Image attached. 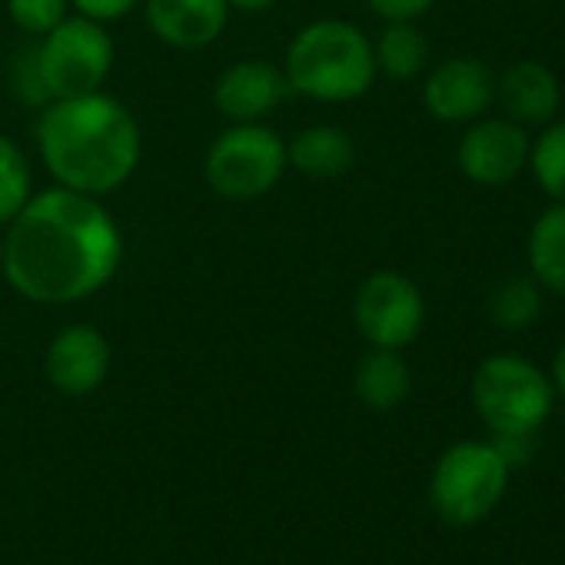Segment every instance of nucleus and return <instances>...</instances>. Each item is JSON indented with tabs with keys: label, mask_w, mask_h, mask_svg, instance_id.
<instances>
[{
	"label": "nucleus",
	"mask_w": 565,
	"mask_h": 565,
	"mask_svg": "<svg viewBox=\"0 0 565 565\" xmlns=\"http://www.w3.org/2000/svg\"><path fill=\"white\" fill-rule=\"evenodd\" d=\"M34 196V170L24 147L0 134V230H4Z\"/></svg>",
	"instance_id": "aec40b11"
},
{
	"label": "nucleus",
	"mask_w": 565,
	"mask_h": 565,
	"mask_svg": "<svg viewBox=\"0 0 565 565\" xmlns=\"http://www.w3.org/2000/svg\"><path fill=\"white\" fill-rule=\"evenodd\" d=\"M287 163V140L266 124H230L203 157L206 186L233 203H249L276 190Z\"/></svg>",
	"instance_id": "20e7f679"
},
{
	"label": "nucleus",
	"mask_w": 565,
	"mask_h": 565,
	"mask_svg": "<svg viewBox=\"0 0 565 565\" xmlns=\"http://www.w3.org/2000/svg\"><path fill=\"white\" fill-rule=\"evenodd\" d=\"M34 143L57 186L97 200L124 190L143 157L140 120L107 90L64 97L41 107Z\"/></svg>",
	"instance_id": "f03ea898"
},
{
	"label": "nucleus",
	"mask_w": 565,
	"mask_h": 565,
	"mask_svg": "<svg viewBox=\"0 0 565 565\" xmlns=\"http://www.w3.org/2000/svg\"><path fill=\"white\" fill-rule=\"evenodd\" d=\"M8 18L21 34L38 41L71 18V0H8Z\"/></svg>",
	"instance_id": "4be33fe9"
},
{
	"label": "nucleus",
	"mask_w": 565,
	"mask_h": 565,
	"mask_svg": "<svg viewBox=\"0 0 565 565\" xmlns=\"http://www.w3.org/2000/svg\"><path fill=\"white\" fill-rule=\"evenodd\" d=\"M0 269H4V236H0Z\"/></svg>",
	"instance_id": "cd10ccee"
},
{
	"label": "nucleus",
	"mask_w": 565,
	"mask_h": 565,
	"mask_svg": "<svg viewBox=\"0 0 565 565\" xmlns=\"http://www.w3.org/2000/svg\"><path fill=\"white\" fill-rule=\"evenodd\" d=\"M353 323L370 347L406 350L426 327V297L399 269H373L353 297Z\"/></svg>",
	"instance_id": "6e6552de"
},
{
	"label": "nucleus",
	"mask_w": 565,
	"mask_h": 565,
	"mask_svg": "<svg viewBox=\"0 0 565 565\" xmlns=\"http://www.w3.org/2000/svg\"><path fill=\"white\" fill-rule=\"evenodd\" d=\"M436 0H366V8L383 18L386 24L390 21H419L423 14L433 11Z\"/></svg>",
	"instance_id": "393cba45"
},
{
	"label": "nucleus",
	"mask_w": 565,
	"mask_h": 565,
	"mask_svg": "<svg viewBox=\"0 0 565 565\" xmlns=\"http://www.w3.org/2000/svg\"><path fill=\"white\" fill-rule=\"evenodd\" d=\"M529 167L535 183L555 200L565 203V124H548L529 147Z\"/></svg>",
	"instance_id": "412c9836"
},
{
	"label": "nucleus",
	"mask_w": 565,
	"mask_h": 565,
	"mask_svg": "<svg viewBox=\"0 0 565 565\" xmlns=\"http://www.w3.org/2000/svg\"><path fill=\"white\" fill-rule=\"evenodd\" d=\"M143 21L150 34L173 51H203L226 31V0H143Z\"/></svg>",
	"instance_id": "ddd939ff"
},
{
	"label": "nucleus",
	"mask_w": 565,
	"mask_h": 565,
	"mask_svg": "<svg viewBox=\"0 0 565 565\" xmlns=\"http://www.w3.org/2000/svg\"><path fill=\"white\" fill-rule=\"evenodd\" d=\"M495 94L515 124H548L558 114L562 87L558 77L539 61H515L502 71Z\"/></svg>",
	"instance_id": "4468645a"
},
{
	"label": "nucleus",
	"mask_w": 565,
	"mask_h": 565,
	"mask_svg": "<svg viewBox=\"0 0 565 565\" xmlns=\"http://www.w3.org/2000/svg\"><path fill=\"white\" fill-rule=\"evenodd\" d=\"M509 466L492 449V443H456L449 446L429 476V502L436 515L449 525H476L482 522L509 486Z\"/></svg>",
	"instance_id": "423d86ee"
},
{
	"label": "nucleus",
	"mask_w": 565,
	"mask_h": 565,
	"mask_svg": "<svg viewBox=\"0 0 565 565\" xmlns=\"http://www.w3.org/2000/svg\"><path fill=\"white\" fill-rule=\"evenodd\" d=\"M489 443L509 469L525 466L535 456V433H492Z\"/></svg>",
	"instance_id": "b1692460"
},
{
	"label": "nucleus",
	"mask_w": 565,
	"mask_h": 565,
	"mask_svg": "<svg viewBox=\"0 0 565 565\" xmlns=\"http://www.w3.org/2000/svg\"><path fill=\"white\" fill-rule=\"evenodd\" d=\"M290 94L317 104H350L376 84V54L363 28L343 18H320L303 24L282 57Z\"/></svg>",
	"instance_id": "7ed1b4c3"
},
{
	"label": "nucleus",
	"mask_w": 565,
	"mask_h": 565,
	"mask_svg": "<svg viewBox=\"0 0 565 565\" xmlns=\"http://www.w3.org/2000/svg\"><path fill=\"white\" fill-rule=\"evenodd\" d=\"M555 403L552 380L512 353L486 356L472 373V406L489 433H535Z\"/></svg>",
	"instance_id": "0eeeda50"
},
{
	"label": "nucleus",
	"mask_w": 565,
	"mask_h": 565,
	"mask_svg": "<svg viewBox=\"0 0 565 565\" xmlns=\"http://www.w3.org/2000/svg\"><path fill=\"white\" fill-rule=\"evenodd\" d=\"M124 263V230L104 200L51 186L4 226V279L38 307H77L107 290Z\"/></svg>",
	"instance_id": "f257e3e1"
},
{
	"label": "nucleus",
	"mask_w": 565,
	"mask_h": 565,
	"mask_svg": "<svg viewBox=\"0 0 565 565\" xmlns=\"http://www.w3.org/2000/svg\"><path fill=\"white\" fill-rule=\"evenodd\" d=\"M140 4L143 0H71V11L97 24H117L130 18Z\"/></svg>",
	"instance_id": "5701e85b"
},
{
	"label": "nucleus",
	"mask_w": 565,
	"mask_h": 565,
	"mask_svg": "<svg viewBox=\"0 0 565 565\" xmlns=\"http://www.w3.org/2000/svg\"><path fill=\"white\" fill-rule=\"evenodd\" d=\"M495 100V81L476 57H449L429 71L423 84V107L443 124H472Z\"/></svg>",
	"instance_id": "9b49d317"
},
{
	"label": "nucleus",
	"mask_w": 565,
	"mask_h": 565,
	"mask_svg": "<svg viewBox=\"0 0 565 565\" xmlns=\"http://www.w3.org/2000/svg\"><path fill=\"white\" fill-rule=\"evenodd\" d=\"M230 11H239V14H266L276 8V0H226Z\"/></svg>",
	"instance_id": "a878e982"
},
{
	"label": "nucleus",
	"mask_w": 565,
	"mask_h": 565,
	"mask_svg": "<svg viewBox=\"0 0 565 565\" xmlns=\"http://www.w3.org/2000/svg\"><path fill=\"white\" fill-rule=\"evenodd\" d=\"M552 390H558L565 396V343L558 347V353L552 360Z\"/></svg>",
	"instance_id": "bb28decb"
},
{
	"label": "nucleus",
	"mask_w": 565,
	"mask_h": 565,
	"mask_svg": "<svg viewBox=\"0 0 565 565\" xmlns=\"http://www.w3.org/2000/svg\"><path fill=\"white\" fill-rule=\"evenodd\" d=\"M525 256L539 287L565 297V203H555L539 213L529 230Z\"/></svg>",
	"instance_id": "f3484780"
},
{
	"label": "nucleus",
	"mask_w": 565,
	"mask_h": 565,
	"mask_svg": "<svg viewBox=\"0 0 565 565\" xmlns=\"http://www.w3.org/2000/svg\"><path fill=\"white\" fill-rule=\"evenodd\" d=\"M376 71L390 81H416L429 64V41L416 21H390L373 41Z\"/></svg>",
	"instance_id": "a211bd4d"
},
{
	"label": "nucleus",
	"mask_w": 565,
	"mask_h": 565,
	"mask_svg": "<svg viewBox=\"0 0 565 565\" xmlns=\"http://www.w3.org/2000/svg\"><path fill=\"white\" fill-rule=\"evenodd\" d=\"M114 350L104 330L90 323H71L54 333L44 353V376L64 396H90L110 376Z\"/></svg>",
	"instance_id": "9d476101"
},
{
	"label": "nucleus",
	"mask_w": 565,
	"mask_h": 565,
	"mask_svg": "<svg viewBox=\"0 0 565 565\" xmlns=\"http://www.w3.org/2000/svg\"><path fill=\"white\" fill-rule=\"evenodd\" d=\"M353 390L363 399L366 409L373 413H393L396 406L406 403L413 390V370L403 360L399 350H380L370 347V353L356 363L353 373Z\"/></svg>",
	"instance_id": "dca6fc26"
},
{
	"label": "nucleus",
	"mask_w": 565,
	"mask_h": 565,
	"mask_svg": "<svg viewBox=\"0 0 565 565\" xmlns=\"http://www.w3.org/2000/svg\"><path fill=\"white\" fill-rule=\"evenodd\" d=\"M287 163L310 180H337L353 170L356 143L337 124H313L287 140Z\"/></svg>",
	"instance_id": "2eb2a0df"
},
{
	"label": "nucleus",
	"mask_w": 565,
	"mask_h": 565,
	"mask_svg": "<svg viewBox=\"0 0 565 565\" xmlns=\"http://www.w3.org/2000/svg\"><path fill=\"white\" fill-rule=\"evenodd\" d=\"M31 54L47 100H64L104 90L114 71L117 47L107 24L71 14L54 31L38 38V47Z\"/></svg>",
	"instance_id": "39448f33"
},
{
	"label": "nucleus",
	"mask_w": 565,
	"mask_h": 565,
	"mask_svg": "<svg viewBox=\"0 0 565 565\" xmlns=\"http://www.w3.org/2000/svg\"><path fill=\"white\" fill-rule=\"evenodd\" d=\"M529 137L509 117H479L456 147V163L476 186H502L529 167Z\"/></svg>",
	"instance_id": "1a4fd4ad"
},
{
	"label": "nucleus",
	"mask_w": 565,
	"mask_h": 565,
	"mask_svg": "<svg viewBox=\"0 0 565 565\" xmlns=\"http://www.w3.org/2000/svg\"><path fill=\"white\" fill-rule=\"evenodd\" d=\"M542 297H545V290L539 287L535 276H512L492 294L489 317L499 330L522 333V330L535 327V320L542 317Z\"/></svg>",
	"instance_id": "6ab92c4d"
},
{
	"label": "nucleus",
	"mask_w": 565,
	"mask_h": 565,
	"mask_svg": "<svg viewBox=\"0 0 565 565\" xmlns=\"http://www.w3.org/2000/svg\"><path fill=\"white\" fill-rule=\"evenodd\" d=\"M287 97L290 84L282 67L259 57L230 64L213 84V107L230 124H263Z\"/></svg>",
	"instance_id": "f8f14e48"
}]
</instances>
